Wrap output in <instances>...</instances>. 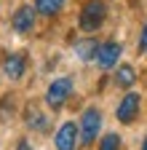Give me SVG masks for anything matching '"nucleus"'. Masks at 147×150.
I'll return each mask as SVG.
<instances>
[{
  "instance_id": "nucleus-15",
  "label": "nucleus",
  "mask_w": 147,
  "mask_h": 150,
  "mask_svg": "<svg viewBox=\"0 0 147 150\" xmlns=\"http://www.w3.org/2000/svg\"><path fill=\"white\" fill-rule=\"evenodd\" d=\"M139 51L147 54V22H144V27H142V32H139Z\"/></svg>"
},
{
  "instance_id": "nucleus-5",
  "label": "nucleus",
  "mask_w": 147,
  "mask_h": 150,
  "mask_svg": "<svg viewBox=\"0 0 147 150\" xmlns=\"http://www.w3.org/2000/svg\"><path fill=\"white\" fill-rule=\"evenodd\" d=\"M11 27L16 30V32H32V27H35V8L32 6H19L13 11V16H11Z\"/></svg>"
},
{
  "instance_id": "nucleus-2",
  "label": "nucleus",
  "mask_w": 147,
  "mask_h": 150,
  "mask_svg": "<svg viewBox=\"0 0 147 150\" xmlns=\"http://www.w3.org/2000/svg\"><path fill=\"white\" fill-rule=\"evenodd\" d=\"M99 129H102V112H99L96 107H88V110L83 112V118H80V129H78V139H80L83 145H91V142L96 139Z\"/></svg>"
},
{
  "instance_id": "nucleus-14",
  "label": "nucleus",
  "mask_w": 147,
  "mask_h": 150,
  "mask_svg": "<svg viewBox=\"0 0 147 150\" xmlns=\"http://www.w3.org/2000/svg\"><path fill=\"white\" fill-rule=\"evenodd\" d=\"M99 150H120V137L118 134H104L99 142Z\"/></svg>"
},
{
  "instance_id": "nucleus-6",
  "label": "nucleus",
  "mask_w": 147,
  "mask_h": 150,
  "mask_svg": "<svg viewBox=\"0 0 147 150\" xmlns=\"http://www.w3.org/2000/svg\"><path fill=\"white\" fill-rule=\"evenodd\" d=\"M120 43H115V40H107V43H102L99 46V51H96V64L102 67V70H110V67H115L118 64V56H120Z\"/></svg>"
},
{
  "instance_id": "nucleus-7",
  "label": "nucleus",
  "mask_w": 147,
  "mask_h": 150,
  "mask_svg": "<svg viewBox=\"0 0 147 150\" xmlns=\"http://www.w3.org/2000/svg\"><path fill=\"white\" fill-rule=\"evenodd\" d=\"M53 142H56V150H75L78 147V126L72 123V121L62 123Z\"/></svg>"
},
{
  "instance_id": "nucleus-3",
  "label": "nucleus",
  "mask_w": 147,
  "mask_h": 150,
  "mask_svg": "<svg viewBox=\"0 0 147 150\" xmlns=\"http://www.w3.org/2000/svg\"><path fill=\"white\" fill-rule=\"evenodd\" d=\"M70 94H72V78H56L46 91V102H48L51 110H59L67 102Z\"/></svg>"
},
{
  "instance_id": "nucleus-12",
  "label": "nucleus",
  "mask_w": 147,
  "mask_h": 150,
  "mask_svg": "<svg viewBox=\"0 0 147 150\" xmlns=\"http://www.w3.org/2000/svg\"><path fill=\"white\" fill-rule=\"evenodd\" d=\"M75 51H78L80 59H96L99 43H96V40H83V43H78V46H75Z\"/></svg>"
},
{
  "instance_id": "nucleus-11",
  "label": "nucleus",
  "mask_w": 147,
  "mask_h": 150,
  "mask_svg": "<svg viewBox=\"0 0 147 150\" xmlns=\"http://www.w3.org/2000/svg\"><path fill=\"white\" fill-rule=\"evenodd\" d=\"M27 126L35 129V131H46L48 129V121L43 118V112L38 107H27Z\"/></svg>"
},
{
  "instance_id": "nucleus-16",
  "label": "nucleus",
  "mask_w": 147,
  "mask_h": 150,
  "mask_svg": "<svg viewBox=\"0 0 147 150\" xmlns=\"http://www.w3.org/2000/svg\"><path fill=\"white\" fill-rule=\"evenodd\" d=\"M16 150H32V147H30L27 142H19V147H16Z\"/></svg>"
},
{
  "instance_id": "nucleus-8",
  "label": "nucleus",
  "mask_w": 147,
  "mask_h": 150,
  "mask_svg": "<svg viewBox=\"0 0 147 150\" xmlns=\"http://www.w3.org/2000/svg\"><path fill=\"white\" fill-rule=\"evenodd\" d=\"M27 70V56L24 54H8L3 59V75L11 81H19Z\"/></svg>"
},
{
  "instance_id": "nucleus-1",
  "label": "nucleus",
  "mask_w": 147,
  "mask_h": 150,
  "mask_svg": "<svg viewBox=\"0 0 147 150\" xmlns=\"http://www.w3.org/2000/svg\"><path fill=\"white\" fill-rule=\"evenodd\" d=\"M104 19H107V6L102 3V0H88V3L83 6V11H80L78 24H80L83 32H96L104 24Z\"/></svg>"
},
{
  "instance_id": "nucleus-17",
  "label": "nucleus",
  "mask_w": 147,
  "mask_h": 150,
  "mask_svg": "<svg viewBox=\"0 0 147 150\" xmlns=\"http://www.w3.org/2000/svg\"><path fill=\"white\" fill-rule=\"evenodd\" d=\"M142 150H147V137H144V145H142Z\"/></svg>"
},
{
  "instance_id": "nucleus-13",
  "label": "nucleus",
  "mask_w": 147,
  "mask_h": 150,
  "mask_svg": "<svg viewBox=\"0 0 147 150\" xmlns=\"http://www.w3.org/2000/svg\"><path fill=\"white\" fill-rule=\"evenodd\" d=\"M13 110H16V105H13V94H6L3 102H0V121L13 118Z\"/></svg>"
},
{
  "instance_id": "nucleus-10",
  "label": "nucleus",
  "mask_w": 147,
  "mask_h": 150,
  "mask_svg": "<svg viewBox=\"0 0 147 150\" xmlns=\"http://www.w3.org/2000/svg\"><path fill=\"white\" fill-rule=\"evenodd\" d=\"M134 81H136V70L131 64H120L118 72H115V83L123 86V88H128V86H134Z\"/></svg>"
},
{
  "instance_id": "nucleus-4",
  "label": "nucleus",
  "mask_w": 147,
  "mask_h": 150,
  "mask_svg": "<svg viewBox=\"0 0 147 150\" xmlns=\"http://www.w3.org/2000/svg\"><path fill=\"white\" fill-rule=\"evenodd\" d=\"M139 105H142V99H139V94H134V91H128L126 97L120 99L118 110H115V115H118V121H120V123H134V121H136V115H139Z\"/></svg>"
},
{
  "instance_id": "nucleus-9",
  "label": "nucleus",
  "mask_w": 147,
  "mask_h": 150,
  "mask_svg": "<svg viewBox=\"0 0 147 150\" xmlns=\"http://www.w3.org/2000/svg\"><path fill=\"white\" fill-rule=\"evenodd\" d=\"M64 8V0H35V11L43 16H56Z\"/></svg>"
}]
</instances>
